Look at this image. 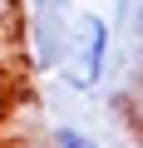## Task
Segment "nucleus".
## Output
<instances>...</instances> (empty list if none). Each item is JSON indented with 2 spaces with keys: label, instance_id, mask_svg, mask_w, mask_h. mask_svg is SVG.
Masks as SVG:
<instances>
[{
  "label": "nucleus",
  "instance_id": "obj_1",
  "mask_svg": "<svg viewBox=\"0 0 143 148\" xmlns=\"http://www.w3.org/2000/svg\"><path fill=\"white\" fill-rule=\"evenodd\" d=\"M109 49H114V30L104 15L94 10H74L69 20V45H64V59H59V84L74 89V94H94L109 74Z\"/></svg>",
  "mask_w": 143,
  "mask_h": 148
},
{
  "label": "nucleus",
  "instance_id": "obj_2",
  "mask_svg": "<svg viewBox=\"0 0 143 148\" xmlns=\"http://www.w3.org/2000/svg\"><path fill=\"white\" fill-rule=\"evenodd\" d=\"M69 20H74V0H30L25 5V45L35 69H59L69 45Z\"/></svg>",
  "mask_w": 143,
  "mask_h": 148
},
{
  "label": "nucleus",
  "instance_id": "obj_3",
  "mask_svg": "<svg viewBox=\"0 0 143 148\" xmlns=\"http://www.w3.org/2000/svg\"><path fill=\"white\" fill-rule=\"evenodd\" d=\"M49 148H104L89 128H79V123H54L49 128Z\"/></svg>",
  "mask_w": 143,
  "mask_h": 148
},
{
  "label": "nucleus",
  "instance_id": "obj_4",
  "mask_svg": "<svg viewBox=\"0 0 143 148\" xmlns=\"http://www.w3.org/2000/svg\"><path fill=\"white\" fill-rule=\"evenodd\" d=\"M10 10H15V0H0V40L10 35Z\"/></svg>",
  "mask_w": 143,
  "mask_h": 148
},
{
  "label": "nucleus",
  "instance_id": "obj_5",
  "mask_svg": "<svg viewBox=\"0 0 143 148\" xmlns=\"http://www.w3.org/2000/svg\"><path fill=\"white\" fill-rule=\"evenodd\" d=\"M133 35H138V49H143V0H138V10H133Z\"/></svg>",
  "mask_w": 143,
  "mask_h": 148
},
{
  "label": "nucleus",
  "instance_id": "obj_6",
  "mask_svg": "<svg viewBox=\"0 0 143 148\" xmlns=\"http://www.w3.org/2000/svg\"><path fill=\"white\" fill-rule=\"evenodd\" d=\"M138 114H143V79H138Z\"/></svg>",
  "mask_w": 143,
  "mask_h": 148
}]
</instances>
